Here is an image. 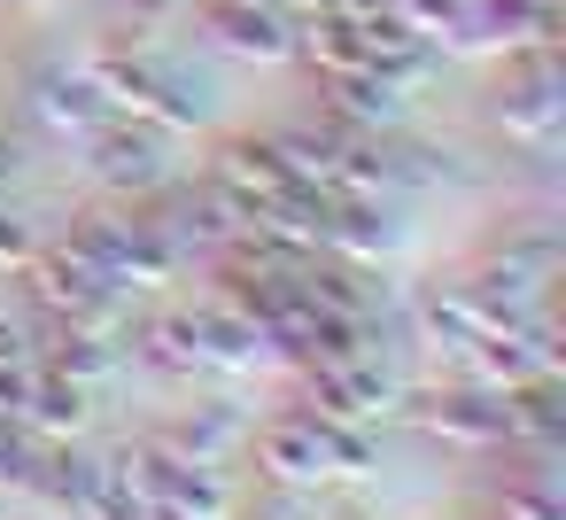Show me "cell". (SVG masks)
I'll use <instances>...</instances> for the list:
<instances>
[{"mask_svg": "<svg viewBox=\"0 0 566 520\" xmlns=\"http://www.w3.org/2000/svg\"><path fill=\"white\" fill-rule=\"evenodd\" d=\"M256 458H264V474L287 481V489H326V481L373 474V435H365V427H334V419H318L311 404H295V412L264 419Z\"/></svg>", "mask_w": 566, "mask_h": 520, "instance_id": "cell-1", "label": "cell"}, {"mask_svg": "<svg viewBox=\"0 0 566 520\" xmlns=\"http://www.w3.org/2000/svg\"><path fill=\"white\" fill-rule=\"evenodd\" d=\"M24 295H32V311L40 319H63V326H86V334H117L125 342V311H133V295L117 288V280H102L78 249H32L24 257Z\"/></svg>", "mask_w": 566, "mask_h": 520, "instance_id": "cell-2", "label": "cell"}, {"mask_svg": "<svg viewBox=\"0 0 566 520\" xmlns=\"http://www.w3.org/2000/svg\"><path fill=\"white\" fill-rule=\"evenodd\" d=\"M63 249H78L102 280H117L125 295H140V288H164L187 257L156 233V218L148 210H125V218H86V226H71L63 233Z\"/></svg>", "mask_w": 566, "mask_h": 520, "instance_id": "cell-3", "label": "cell"}, {"mask_svg": "<svg viewBox=\"0 0 566 520\" xmlns=\"http://www.w3.org/2000/svg\"><path fill=\"white\" fill-rule=\"evenodd\" d=\"M125 458H133V481H140L148 505H171V512H195V520H233V481H226V466L187 458L171 435L133 443Z\"/></svg>", "mask_w": 566, "mask_h": 520, "instance_id": "cell-4", "label": "cell"}, {"mask_svg": "<svg viewBox=\"0 0 566 520\" xmlns=\"http://www.w3.org/2000/svg\"><path fill=\"white\" fill-rule=\"evenodd\" d=\"M411 419L450 443V450H504L512 443V404L504 388H481V381H434L411 396Z\"/></svg>", "mask_w": 566, "mask_h": 520, "instance_id": "cell-5", "label": "cell"}, {"mask_svg": "<svg viewBox=\"0 0 566 520\" xmlns=\"http://www.w3.org/2000/svg\"><path fill=\"white\" fill-rule=\"evenodd\" d=\"M303 388H311V412L334 419V427H373L403 404V388L388 381L380 357H326V365H303Z\"/></svg>", "mask_w": 566, "mask_h": 520, "instance_id": "cell-6", "label": "cell"}, {"mask_svg": "<svg viewBox=\"0 0 566 520\" xmlns=\"http://www.w3.org/2000/svg\"><path fill=\"white\" fill-rule=\"evenodd\" d=\"M86 171L102 187H125V195H148L164 179V125H140V117H102L86 133Z\"/></svg>", "mask_w": 566, "mask_h": 520, "instance_id": "cell-7", "label": "cell"}, {"mask_svg": "<svg viewBox=\"0 0 566 520\" xmlns=\"http://www.w3.org/2000/svg\"><path fill=\"white\" fill-rule=\"evenodd\" d=\"M396 210L380 202V195H326V210H318V249L326 257H342V264H380L388 249H396Z\"/></svg>", "mask_w": 566, "mask_h": 520, "instance_id": "cell-8", "label": "cell"}, {"mask_svg": "<svg viewBox=\"0 0 566 520\" xmlns=\"http://www.w3.org/2000/svg\"><path fill=\"white\" fill-rule=\"evenodd\" d=\"M195 334H202V373H256V365H272V334L241 303H226V295L195 303Z\"/></svg>", "mask_w": 566, "mask_h": 520, "instance_id": "cell-9", "label": "cell"}, {"mask_svg": "<svg viewBox=\"0 0 566 520\" xmlns=\"http://www.w3.org/2000/svg\"><path fill=\"white\" fill-rule=\"evenodd\" d=\"M202 187H210V195H226L233 210H256V202H280L295 179L272 164V148H264V141H226V148L210 156V179H202ZM233 233H241V226H233Z\"/></svg>", "mask_w": 566, "mask_h": 520, "instance_id": "cell-10", "label": "cell"}, {"mask_svg": "<svg viewBox=\"0 0 566 520\" xmlns=\"http://www.w3.org/2000/svg\"><path fill=\"white\" fill-rule=\"evenodd\" d=\"M125 357H140L148 373H171V381H195L202 373V334H195V311H156L125 334Z\"/></svg>", "mask_w": 566, "mask_h": 520, "instance_id": "cell-11", "label": "cell"}, {"mask_svg": "<svg viewBox=\"0 0 566 520\" xmlns=\"http://www.w3.org/2000/svg\"><path fill=\"white\" fill-rule=\"evenodd\" d=\"M86 412H94V388H78V381H63L55 365H40L32 388H24V404H17V427L40 435V443H55V435H78Z\"/></svg>", "mask_w": 566, "mask_h": 520, "instance_id": "cell-12", "label": "cell"}, {"mask_svg": "<svg viewBox=\"0 0 566 520\" xmlns=\"http://www.w3.org/2000/svg\"><path fill=\"white\" fill-rule=\"evenodd\" d=\"M210 32L233 55H287V24L272 0H210Z\"/></svg>", "mask_w": 566, "mask_h": 520, "instance_id": "cell-13", "label": "cell"}, {"mask_svg": "<svg viewBox=\"0 0 566 520\" xmlns=\"http://www.w3.org/2000/svg\"><path fill=\"white\" fill-rule=\"evenodd\" d=\"M504 125L527 133V141H551V125H558V63L551 55H527L520 63V79L504 94Z\"/></svg>", "mask_w": 566, "mask_h": 520, "instance_id": "cell-14", "label": "cell"}, {"mask_svg": "<svg viewBox=\"0 0 566 520\" xmlns=\"http://www.w3.org/2000/svg\"><path fill=\"white\" fill-rule=\"evenodd\" d=\"M32 110H40V117H48L55 133H94V125L109 117V102H102L94 71H55V79H40Z\"/></svg>", "mask_w": 566, "mask_h": 520, "instance_id": "cell-15", "label": "cell"}, {"mask_svg": "<svg viewBox=\"0 0 566 520\" xmlns=\"http://www.w3.org/2000/svg\"><path fill=\"white\" fill-rule=\"evenodd\" d=\"M171 443H179L187 458H202V466H226V458L249 443V419H241L233 404H195V412L171 427Z\"/></svg>", "mask_w": 566, "mask_h": 520, "instance_id": "cell-16", "label": "cell"}, {"mask_svg": "<svg viewBox=\"0 0 566 520\" xmlns=\"http://www.w3.org/2000/svg\"><path fill=\"white\" fill-rule=\"evenodd\" d=\"M40 249V233H32V218H17V210H0V272H24V257Z\"/></svg>", "mask_w": 566, "mask_h": 520, "instance_id": "cell-17", "label": "cell"}, {"mask_svg": "<svg viewBox=\"0 0 566 520\" xmlns=\"http://www.w3.org/2000/svg\"><path fill=\"white\" fill-rule=\"evenodd\" d=\"M140 520H195V512H171V505H148Z\"/></svg>", "mask_w": 566, "mask_h": 520, "instance_id": "cell-18", "label": "cell"}]
</instances>
